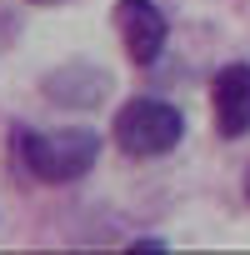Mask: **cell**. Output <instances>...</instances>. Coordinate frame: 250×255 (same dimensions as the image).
<instances>
[{"label": "cell", "instance_id": "6da1fadb", "mask_svg": "<svg viewBox=\"0 0 250 255\" xmlns=\"http://www.w3.org/2000/svg\"><path fill=\"white\" fill-rule=\"evenodd\" d=\"M95 160H100V130L90 125H60V130L10 125V165L35 185H75L95 170Z\"/></svg>", "mask_w": 250, "mask_h": 255}, {"label": "cell", "instance_id": "7a4b0ae2", "mask_svg": "<svg viewBox=\"0 0 250 255\" xmlns=\"http://www.w3.org/2000/svg\"><path fill=\"white\" fill-rule=\"evenodd\" d=\"M110 140L130 155V160H160L185 140V110L160 100V95H135L115 110Z\"/></svg>", "mask_w": 250, "mask_h": 255}, {"label": "cell", "instance_id": "3957f363", "mask_svg": "<svg viewBox=\"0 0 250 255\" xmlns=\"http://www.w3.org/2000/svg\"><path fill=\"white\" fill-rule=\"evenodd\" d=\"M115 35L130 55V65L150 70L160 55H165V40H170V20L155 0H115Z\"/></svg>", "mask_w": 250, "mask_h": 255}, {"label": "cell", "instance_id": "277c9868", "mask_svg": "<svg viewBox=\"0 0 250 255\" xmlns=\"http://www.w3.org/2000/svg\"><path fill=\"white\" fill-rule=\"evenodd\" d=\"M210 120L220 140L250 135V60H230L210 80Z\"/></svg>", "mask_w": 250, "mask_h": 255}, {"label": "cell", "instance_id": "5b68a950", "mask_svg": "<svg viewBox=\"0 0 250 255\" xmlns=\"http://www.w3.org/2000/svg\"><path fill=\"white\" fill-rule=\"evenodd\" d=\"M110 85L115 80H110L105 65H95V60H65V65H55L40 80V95L55 100L60 110H95L110 95Z\"/></svg>", "mask_w": 250, "mask_h": 255}, {"label": "cell", "instance_id": "8992f818", "mask_svg": "<svg viewBox=\"0 0 250 255\" xmlns=\"http://www.w3.org/2000/svg\"><path fill=\"white\" fill-rule=\"evenodd\" d=\"M125 250H130V255H165L170 245H165L160 235H140V240H130V245H125Z\"/></svg>", "mask_w": 250, "mask_h": 255}, {"label": "cell", "instance_id": "52a82bcc", "mask_svg": "<svg viewBox=\"0 0 250 255\" xmlns=\"http://www.w3.org/2000/svg\"><path fill=\"white\" fill-rule=\"evenodd\" d=\"M245 200H250V165H245Z\"/></svg>", "mask_w": 250, "mask_h": 255}, {"label": "cell", "instance_id": "ba28073f", "mask_svg": "<svg viewBox=\"0 0 250 255\" xmlns=\"http://www.w3.org/2000/svg\"><path fill=\"white\" fill-rule=\"evenodd\" d=\"M30 5H60V0H30Z\"/></svg>", "mask_w": 250, "mask_h": 255}]
</instances>
